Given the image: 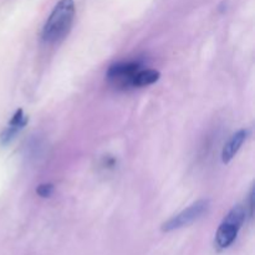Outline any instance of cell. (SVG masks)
Masks as SVG:
<instances>
[{
    "instance_id": "8",
    "label": "cell",
    "mask_w": 255,
    "mask_h": 255,
    "mask_svg": "<svg viewBox=\"0 0 255 255\" xmlns=\"http://www.w3.org/2000/svg\"><path fill=\"white\" fill-rule=\"evenodd\" d=\"M52 192H54V184L52 183H42L36 188V193L42 198H49Z\"/></svg>"
},
{
    "instance_id": "2",
    "label": "cell",
    "mask_w": 255,
    "mask_h": 255,
    "mask_svg": "<svg viewBox=\"0 0 255 255\" xmlns=\"http://www.w3.org/2000/svg\"><path fill=\"white\" fill-rule=\"evenodd\" d=\"M247 217V208L243 206L238 204V206L233 207L223 222L219 226L218 231L216 234V246L217 248L223 251V249L229 248L232 244L236 242L237 237H238L239 231H241L242 226L246 222Z\"/></svg>"
},
{
    "instance_id": "9",
    "label": "cell",
    "mask_w": 255,
    "mask_h": 255,
    "mask_svg": "<svg viewBox=\"0 0 255 255\" xmlns=\"http://www.w3.org/2000/svg\"><path fill=\"white\" fill-rule=\"evenodd\" d=\"M253 199H254V188H252L251 194H249V216H251V218L253 217V209H254Z\"/></svg>"
},
{
    "instance_id": "4",
    "label": "cell",
    "mask_w": 255,
    "mask_h": 255,
    "mask_svg": "<svg viewBox=\"0 0 255 255\" xmlns=\"http://www.w3.org/2000/svg\"><path fill=\"white\" fill-rule=\"evenodd\" d=\"M138 70L141 69L136 62H121V64L112 65L107 71V79L115 86L127 89V87H132V81Z\"/></svg>"
},
{
    "instance_id": "7",
    "label": "cell",
    "mask_w": 255,
    "mask_h": 255,
    "mask_svg": "<svg viewBox=\"0 0 255 255\" xmlns=\"http://www.w3.org/2000/svg\"><path fill=\"white\" fill-rule=\"evenodd\" d=\"M161 77V72L154 69H143L138 70L134 75L133 81H132V87H143L157 82Z\"/></svg>"
},
{
    "instance_id": "1",
    "label": "cell",
    "mask_w": 255,
    "mask_h": 255,
    "mask_svg": "<svg viewBox=\"0 0 255 255\" xmlns=\"http://www.w3.org/2000/svg\"><path fill=\"white\" fill-rule=\"evenodd\" d=\"M75 7L74 0H60L52 9L41 30V39L46 44H57L62 41L71 31L74 25Z\"/></svg>"
},
{
    "instance_id": "6",
    "label": "cell",
    "mask_w": 255,
    "mask_h": 255,
    "mask_svg": "<svg viewBox=\"0 0 255 255\" xmlns=\"http://www.w3.org/2000/svg\"><path fill=\"white\" fill-rule=\"evenodd\" d=\"M248 133V129H239L238 132H236V133L228 139V142L224 144L223 151H222V161H223V163L228 164L229 162L236 157V154L238 153V151L241 149L242 144L246 142Z\"/></svg>"
},
{
    "instance_id": "5",
    "label": "cell",
    "mask_w": 255,
    "mask_h": 255,
    "mask_svg": "<svg viewBox=\"0 0 255 255\" xmlns=\"http://www.w3.org/2000/svg\"><path fill=\"white\" fill-rule=\"evenodd\" d=\"M27 122H29V119H27V116H25L22 110H17V111L12 115L11 120L9 121V125H7L6 128H5L4 131L1 132V134H0V142H1L2 146L9 144L10 142L17 136V133L26 126Z\"/></svg>"
},
{
    "instance_id": "3",
    "label": "cell",
    "mask_w": 255,
    "mask_h": 255,
    "mask_svg": "<svg viewBox=\"0 0 255 255\" xmlns=\"http://www.w3.org/2000/svg\"><path fill=\"white\" fill-rule=\"evenodd\" d=\"M209 208V201L208 199H199V201L194 202L193 204H191L189 207H187L186 209L178 213L177 216L172 217L171 219H168L167 222H164L162 224L161 229L164 233H169V232L177 231V229L184 228V227H188L191 224H193L194 222L198 221L204 213H207Z\"/></svg>"
}]
</instances>
